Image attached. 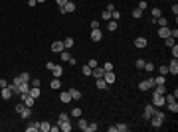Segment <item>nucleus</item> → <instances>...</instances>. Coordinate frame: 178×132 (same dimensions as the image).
<instances>
[{
    "mask_svg": "<svg viewBox=\"0 0 178 132\" xmlns=\"http://www.w3.org/2000/svg\"><path fill=\"white\" fill-rule=\"evenodd\" d=\"M148 120H150V124H152L154 128H158V126H162V122L166 120V115H164V113H162L160 109H156V113H154V115L150 116Z\"/></svg>",
    "mask_w": 178,
    "mask_h": 132,
    "instance_id": "f257e3e1",
    "label": "nucleus"
},
{
    "mask_svg": "<svg viewBox=\"0 0 178 132\" xmlns=\"http://www.w3.org/2000/svg\"><path fill=\"white\" fill-rule=\"evenodd\" d=\"M154 77H148V79H142L141 83H139V89L141 91H150V89H154Z\"/></svg>",
    "mask_w": 178,
    "mask_h": 132,
    "instance_id": "f03ea898",
    "label": "nucleus"
},
{
    "mask_svg": "<svg viewBox=\"0 0 178 132\" xmlns=\"http://www.w3.org/2000/svg\"><path fill=\"white\" fill-rule=\"evenodd\" d=\"M0 95H2V99H4V101H10V99H12V95H16V89H14L12 85H8V87L0 89Z\"/></svg>",
    "mask_w": 178,
    "mask_h": 132,
    "instance_id": "7ed1b4c3",
    "label": "nucleus"
},
{
    "mask_svg": "<svg viewBox=\"0 0 178 132\" xmlns=\"http://www.w3.org/2000/svg\"><path fill=\"white\" fill-rule=\"evenodd\" d=\"M154 113H156V107L150 103V105H146V107L142 109V118H146V120H148V118L154 115Z\"/></svg>",
    "mask_w": 178,
    "mask_h": 132,
    "instance_id": "20e7f679",
    "label": "nucleus"
},
{
    "mask_svg": "<svg viewBox=\"0 0 178 132\" xmlns=\"http://www.w3.org/2000/svg\"><path fill=\"white\" fill-rule=\"evenodd\" d=\"M152 105L160 109V107H164V95H156V93H152Z\"/></svg>",
    "mask_w": 178,
    "mask_h": 132,
    "instance_id": "39448f33",
    "label": "nucleus"
},
{
    "mask_svg": "<svg viewBox=\"0 0 178 132\" xmlns=\"http://www.w3.org/2000/svg\"><path fill=\"white\" fill-rule=\"evenodd\" d=\"M20 97H22V101H24V105H26L28 109H32V107H34L36 99L32 97V95H30V93H26V95H20Z\"/></svg>",
    "mask_w": 178,
    "mask_h": 132,
    "instance_id": "423d86ee",
    "label": "nucleus"
},
{
    "mask_svg": "<svg viewBox=\"0 0 178 132\" xmlns=\"http://www.w3.org/2000/svg\"><path fill=\"white\" fill-rule=\"evenodd\" d=\"M30 93V83H20L16 87V95H26Z\"/></svg>",
    "mask_w": 178,
    "mask_h": 132,
    "instance_id": "0eeeda50",
    "label": "nucleus"
},
{
    "mask_svg": "<svg viewBox=\"0 0 178 132\" xmlns=\"http://www.w3.org/2000/svg\"><path fill=\"white\" fill-rule=\"evenodd\" d=\"M91 75H93V77H95V79H101V77H103V75H105V69H103V67H93V71H91Z\"/></svg>",
    "mask_w": 178,
    "mask_h": 132,
    "instance_id": "6e6552de",
    "label": "nucleus"
},
{
    "mask_svg": "<svg viewBox=\"0 0 178 132\" xmlns=\"http://www.w3.org/2000/svg\"><path fill=\"white\" fill-rule=\"evenodd\" d=\"M103 79L107 81V85H113V83L117 81V77H115V73H113V71H105V75H103Z\"/></svg>",
    "mask_w": 178,
    "mask_h": 132,
    "instance_id": "1a4fd4ad",
    "label": "nucleus"
},
{
    "mask_svg": "<svg viewBox=\"0 0 178 132\" xmlns=\"http://www.w3.org/2000/svg\"><path fill=\"white\" fill-rule=\"evenodd\" d=\"M168 73H172V75L178 73V59L176 57H172V61H170V65H168Z\"/></svg>",
    "mask_w": 178,
    "mask_h": 132,
    "instance_id": "9d476101",
    "label": "nucleus"
},
{
    "mask_svg": "<svg viewBox=\"0 0 178 132\" xmlns=\"http://www.w3.org/2000/svg\"><path fill=\"white\" fill-rule=\"evenodd\" d=\"M135 48H137V50L146 48V38H135Z\"/></svg>",
    "mask_w": 178,
    "mask_h": 132,
    "instance_id": "9b49d317",
    "label": "nucleus"
},
{
    "mask_svg": "<svg viewBox=\"0 0 178 132\" xmlns=\"http://www.w3.org/2000/svg\"><path fill=\"white\" fill-rule=\"evenodd\" d=\"M158 36L162 38V40L168 38V36H170V28H168V26H160V28H158Z\"/></svg>",
    "mask_w": 178,
    "mask_h": 132,
    "instance_id": "f8f14e48",
    "label": "nucleus"
},
{
    "mask_svg": "<svg viewBox=\"0 0 178 132\" xmlns=\"http://www.w3.org/2000/svg\"><path fill=\"white\" fill-rule=\"evenodd\" d=\"M91 40H93V42H101V40H103V32H101V30H93V32H91Z\"/></svg>",
    "mask_w": 178,
    "mask_h": 132,
    "instance_id": "ddd939ff",
    "label": "nucleus"
},
{
    "mask_svg": "<svg viewBox=\"0 0 178 132\" xmlns=\"http://www.w3.org/2000/svg\"><path fill=\"white\" fill-rule=\"evenodd\" d=\"M52 73H53V77H57V79H59V77L63 75V67H61V65H53L52 67Z\"/></svg>",
    "mask_w": 178,
    "mask_h": 132,
    "instance_id": "4468645a",
    "label": "nucleus"
},
{
    "mask_svg": "<svg viewBox=\"0 0 178 132\" xmlns=\"http://www.w3.org/2000/svg\"><path fill=\"white\" fill-rule=\"evenodd\" d=\"M65 48H63V42H53L52 44V51H55V53H59V51H63Z\"/></svg>",
    "mask_w": 178,
    "mask_h": 132,
    "instance_id": "2eb2a0df",
    "label": "nucleus"
},
{
    "mask_svg": "<svg viewBox=\"0 0 178 132\" xmlns=\"http://www.w3.org/2000/svg\"><path fill=\"white\" fill-rule=\"evenodd\" d=\"M71 128H73V126H71L69 120H65V122H59V130H61V132H71Z\"/></svg>",
    "mask_w": 178,
    "mask_h": 132,
    "instance_id": "dca6fc26",
    "label": "nucleus"
},
{
    "mask_svg": "<svg viewBox=\"0 0 178 132\" xmlns=\"http://www.w3.org/2000/svg\"><path fill=\"white\" fill-rule=\"evenodd\" d=\"M36 130H40V122H36V120H32L28 126H26V132H36Z\"/></svg>",
    "mask_w": 178,
    "mask_h": 132,
    "instance_id": "f3484780",
    "label": "nucleus"
},
{
    "mask_svg": "<svg viewBox=\"0 0 178 132\" xmlns=\"http://www.w3.org/2000/svg\"><path fill=\"white\" fill-rule=\"evenodd\" d=\"M63 10H65V14H71V12H75V4L73 2H65V6H63Z\"/></svg>",
    "mask_w": 178,
    "mask_h": 132,
    "instance_id": "a211bd4d",
    "label": "nucleus"
},
{
    "mask_svg": "<svg viewBox=\"0 0 178 132\" xmlns=\"http://www.w3.org/2000/svg\"><path fill=\"white\" fill-rule=\"evenodd\" d=\"M95 85H97V89H101V91L109 87V85H107V81L103 79V77H101V79H95Z\"/></svg>",
    "mask_w": 178,
    "mask_h": 132,
    "instance_id": "6ab92c4d",
    "label": "nucleus"
},
{
    "mask_svg": "<svg viewBox=\"0 0 178 132\" xmlns=\"http://www.w3.org/2000/svg\"><path fill=\"white\" fill-rule=\"evenodd\" d=\"M117 28H119V24H117L115 20H109V22H107V30H109V32H115Z\"/></svg>",
    "mask_w": 178,
    "mask_h": 132,
    "instance_id": "aec40b11",
    "label": "nucleus"
},
{
    "mask_svg": "<svg viewBox=\"0 0 178 132\" xmlns=\"http://www.w3.org/2000/svg\"><path fill=\"white\" fill-rule=\"evenodd\" d=\"M69 95H71V101H79L81 99V93L77 89H69Z\"/></svg>",
    "mask_w": 178,
    "mask_h": 132,
    "instance_id": "412c9836",
    "label": "nucleus"
},
{
    "mask_svg": "<svg viewBox=\"0 0 178 132\" xmlns=\"http://www.w3.org/2000/svg\"><path fill=\"white\" fill-rule=\"evenodd\" d=\"M59 101H61L63 105H65V103H69V101H71V95H69V91H65V93H61V95H59Z\"/></svg>",
    "mask_w": 178,
    "mask_h": 132,
    "instance_id": "4be33fe9",
    "label": "nucleus"
},
{
    "mask_svg": "<svg viewBox=\"0 0 178 132\" xmlns=\"http://www.w3.org/2000/svg\"><path fill=\"white\" fill-rule=\"evenodd\" d=\"M50 87H52L53 91H57V89L61 87V81H59L57 77H53V79H52V83H50Z\"/></svg>",
    "mask_w": 178,
    "mask_h": 132,
    "instance_id": "5701e85b",
    "label": "nucleus"
},
{
    "mask_svg": "<svg viewBox=\"0 0 178 132\" xmlns=\"http://www.w3.org/2000/svg\"><path fill=\"white\" fill-rule=\"evenodd\" d=\"M59 55H61V63H63V61L67 63V61L71 59V53H69V51H65V50H63V51H59Z\"/></svg>",
    "mask_w": 178,
    "mask_h": 132,
    "instance_id": "b1692460",
    "label": "nucleus"
},
{
    "mask_svg": "<svg viewBox=\"0 0 178 132\" xmlns=\"http://www.w3.org/2000/svg\"><path fill=\"white\" fill-rule=\"evenodd\" d=\"M30 115H32V109H28V107H24V109L20 111V116H22V118H30Z\"/></svg>",
    "mask_w": 178,
    "mask_h": 132,
    "instance_id": "393cba45",
    "label": "nucleus"
},
{
    "mask_svg": "<svg viewBox=\"0 0 178 132\" xmlns=\"http://www.w3.org/2000/svg\"><path fill=\"white\" fill-rule=\"evenodd\" d=\"M115 128H117V132H129V126H127L125 122H119V124H115Z\"/></svg>",
    "mask_w": 178,
    "mask_h": 132,
    "instance_id": "a878e982",
    "label": "nucleus"
},
{
    "mask_svg": "<svg viewBox=\"0 0 178 132\" xmlns=\"http://www.w3.org/2000/svg\"><path fill=\"white\" fill-rule=\"evenodd\" d=\"M18 77H20V81H22V83H30V81H32V79H30V73H26V71L20 73Z\"/></svg>",
    "mask_w": 178,
    "mask_h": 132,
    "instance_id": "bb28decb",
    "label": "nucleus"
},
{
    "mask_svg": "<svg viewBox=\"0 0 178 132\" xmlns=\"http://www.w3.org/2000/svg\"><path fill=\"white\" fill-rule=\"evenodd\" d=\"M154 93H156V95H164V93H166V87H164V85H154Z\"/></svg>",
    "mask_w": 178,
    "mask_h": 132,
    "instance_id": "cd10ccee",
    "label": "nucleus"
},
{
    "mask_svg": "<svg viewBox=\"0 0 178 132\" xmlns=\"http://www.w3.org/2000/svg\"><path fill=\"white\" fill-rule=\"evenodd\" d=\"M166 107H168V111L178 113V103H176V101H172V103H166Z\"/></svg>",
    "mask_w": 178,
    "mask_h": 132,
    "instance_id": "c85d7f7f",
    "label": "nucleus"
},
{
    "mask_svg": "<svg viewBox=\"0 0 178 132\" xmlns=\"http://www.w3.org/2000/svg\"><path fill=\"white\" fill-rule=\"evenodd\" d=\"M30 95L34 97V99H38L42 93H40V87H30Z\"/></svg>",
    "mask_w": 178,
    "mask_h": 132,
    "instance_id": "c756f323",
    "label": "nucleus"
},
{
    "mask_svg": "<svg viewBox=\"0 0 178 132\" xmlns=\"http://www.w3.org/2000/svg\"><path fill=\"white\" fill-rule=\"evenodd\" d=\"M164 44H166V48H172V46L176 44V40H174L172 36H168V38H164Z\"/></svg>",
    "mask_w": 178,
    "mask_h": 132,
    "instance_id": "7c9ffc66",
    "label": "nucleus"
},
{
    "mask_svg": "<svg viewBox=\"0 0 178 132\" xmlns=\"http://www.w3.org/2000/svg\"><path fill=\"white\" fill-rule=\"evenodd\" d=\"M73 44H75L73 38H65V40H63V48H65V50H67V48H73Z\"/></svg>",
    "mask_w": 178,
    "mask_h": 132,
    "instance_id": "2f4dec72",
    "label": "nucleus"
},
{
    "mask_svg": "<svg viewBox=\"0 0 178 132\" xmlns=\"http://www.w3.org/2000/svg\"><path fill=\"white\" fill-rule=\"evenodd\" d=\"M146 73H152L154 71V63H148V61H144V67H142Z\"/></svg>",
    "mask_w": 178,
    "mask_h": 132,
    "instance_id": "473e14b6",
    "label": "nucleus"
},
{
    "mask_svg": "<svg viewBox=\"0 0 178 132\" xmlns=\"http://www.w3.org/2000/svg\"><path fill=\"white\" fill-rule=\"evenodd\" d=\"M91 71H93V69H91V67H89L87 63H85V65L81 67V73H83V75H85V77H89V75H91Z\"/></svg>",
    "mask_w": 178,
    "mask_h": 132,
    "instance_id": "72a5a7b5",
    "label": "nucleus"
},
{
    "mask_svg": "<svg viewBox=\"0 0 178 132\" xmlns=\"http://www.w3.org/2000/svg\"><path fill=\"white\" fill-rule=\"evenodd\" d=\"M50 128H52L50 122H40V130L42 132H50Z\"/></svg>",
    "mask_w": 178,
    "mask_h": 132,
    "instance_id": "f704fd0d",
    "label": "nucleus"
},
{
    "mask_svg": "<svg viewBox=\"0 0 178 132\" xmlns=\"http://www.w3.org/2000/svg\"><path fill=\"white\" fill-rule=\"evenodd\" d=\"M69 118H71V116L67 115V113H61V115L57 116V122H65V120H69Z\"/></svg>",
    "mask_w": 178,
    "mask_h": 132,
    "instance_id": "c9c22d12",
    "label": "nucleus"
},
{
    "mask_svg": "<svg viewBox=\"0 0 178 132\" xmlns=\"http://www.w3.org/2000/svg\"><path fill=\"white\" fill-rule=\"evenodd\" d=\"M83 130H85V132H95V130H97V124H95V122H93V124H89V122H87V126H85Z\"/></svg>",
    "mask_w": 178,
    "mask_h": 132,
    "instance_id": "e433bc0d",
    "label": "nucleus"
},
{
    "mask_svg": "<svg viewBox=\"0 0 178 132\" xmlns=\"http://www.w3.org/2000/svg\"><path fill=\"white\" fill-rule=\"evenodd\" d=\"M154 83H156V85H164V83H166V77H164V75H158V77H154Z\"/></svg>",
    "mask_w": 178,
    "mask_h": 132,
    "instance_id": "4c0bfd02",
    "label": "nucleus"
},
{
    "mask_svg": "<svg viewBox=\"0 0 178 132\" xmlns=\"http://www.w3.org/2000/svg\"><path fill=\"white\" fill-rule=\"evenodd\" d=\"M69 116H73V118H79V116H81V111H79V109H71Z\"/></svg>",
    "mask_w": 178,
    "mask_h": 132,
    "instance_id": "58836bf2",
    "label": "nucleus"
},
{
    "mask_svg": "<svg viewBox=\"0 0 178 132\" xmlns=\"http://www.w3.org/2000/svg\"><path fill=\"white\" fill-rule=\"evenodd\" d=\"M119 18H121V12H119V10H113V12H111V20H115V22H117Z\"/></svg>",
    "mask_w": 178,
    "mask_h": 132,
    "instance_id": "ea45409f",
    "label": "nucleus"
},
{
    "mask_svg": "<svg viewBox=\"0 0 178 132\" xmlns=\"http://www.w3.org/2000/svg\"><path fill=\"white\" fill-rule=\"evenodd\" d=\"M158 71H160V75H164V77H166V75H168V65H160Z\"/></svg>",
    "mask_w": 178,
    "mask_h": 132,
    "instance_id": "a19ab883",
    "label": "nucleus"
},
{
    "mask_svg": "<svg viewBox=\"0 0 178 132\" xmlns=\"http://www.w3.org/2000/svg\"><path fill=\"white\" fill-rule=\"evenodd\" d=\"M156 22H158V26H166V24H168L164 16H158V18H156Z\"/></svg>",
    "mask_w": 178,
    "mask_h": 132,
    "instance_id": "79ce46f5",
    "label": "nucleus"
},
{
    "mask_svg": "<svg viewBox=\"0 0 178 132\" xmlns=\"http://www.w3.org/2000/svg\"><path fill=\"white\" fill-rule=\"evenodd\" d=\"M133 18H142V10L135 8V10H133Z\"/></svg>",
    "mask_w": 178,
    "mask_h": 132,
    "instance_id": "37998d69",
    "label": "nucleus"
},
{
    "mask_svg": "<svg viewBox=\"0 0 178 132\" xmlns=\"http://www.w3.org/2000/svg\"><path fill=\"white\" fill-rule=\"evenodd\" d=\"M170 53H172V57H178V46H176V44L170 48Z\"/></svg>",
    "mask_w": 178,
    "mask_h": 132,
    "instance_id": "c03bdc74",
    "label": "nucleus"
},
{
    "mask_svg": "<svg viewBox=\"0 0 178 132\" xmlns=\"http://www.w3.org/2000/svg\"><path fill=\"white\" fill-rule=\"evenodd\" d=\"M146 6H148V4H146V2H144V0H141V2H139V6H137V8H139V10H142V12H144V10H146Z\"/></svg>",
    "mask_w": 178,
    "mask_h": 132,
    "instance_id": "a18cd8bd",
    "label": "nucleus"
},
{
    "mask_svg": "<svg viewBox=\"0 0 178 132\" xmlns=\"http://www.w3.org/2000/svg\"><path fill=\"white\" fill-rule=\"evenodd\" d=\"M85 126H87V120H85V118H81V116H79V128H81V130H83V128H85Z\"/></svg>",
    "mask_w": 178,
    "mask_h": 132,
    "instance_id": "49530a36",
    "label": "nucleus"
},
{
    "mask_svg": "<svg viewBox=\"0 0 178 132\" xmlns=\"http://www.w3.org/2000/svg\"><path fill=\"white\" fill-rule=\"evenodd\" d=\"M101 18H103V20H107V22H109V20H111V12H109V10H105V12L101 14Z\"/></svg>",
    "mask_w": 178,
    "mask_h": 132,
    "instance_id": "de8ad7c7",
    "label": "nucleus"
},
{
    "mask_svg": "<svg viewBox=\"0 0 178 132\" xmlns=\"http://www.w3.org/2000/svg\"><path fill=\"white\" fill-rule=\"evenodd\" d=\"M135 67H137V69H142V67H144V61H142V59H137V61H135Z\"/></svg>",
    "mask_w": 178,
    "mask_h": 132,
    "instance_id": "09e8293b",
    "label": "nucleus"
},
{
    "mask_svg": "<svg viewBox=\"0 0 178 132\" xmlns=\"http://www.w3.org/2000/svg\"><path fill=\"white\" fill-rule=\"evenodd\" d=\"M150 12H152V16H154V18H158V16H162V12H160L158 8H152V10H150Z\"/></svg>",
    "mask_w": 178,
    "mask_h": 132,
    "instance_id": "8fccbe9b",
    "label": "nucleus"
},
{
    "mask_svg": "<svg viewBox=\"0 0 178 132\" xmlns=\"http://www.w3.org/2000/svg\"><path fill=\"white\" fill-rule=\"evenodd\" d=\"M91 30H99V20H93L91 22Z\"/></svg>",
    "mask_w": 178,
    "mask_h": 132,
    "instance_id": "3c124183",
    "label": "nucleus"
},
{
    "mask_svg": "<svg viewBox=\"0 0 178 132\" xmlns=\"http://www.w3.org/2000/svg\"><path fill=\"white\" fill-rule=\"evenodd\" d=\"M103 69H105V71H113V63H111V61H109V63H103Z\"/></svg>",
    "mask_w": 178,
    "mask_h": 132,
    "instance_id": "603ef678",
    "label": "nucleus"
},
{
    "mask_svg": "<svg viewBox=\"0 0 178 132\" xmlns=\"http://www.w3.org/2000/svg\"><path fill=\"white\" fill-rule=\"evenodd\" d=\"M87 65L91 67V69H93V67H97V65H99V63H97L95 59H89V61H87Z\"/></svg>",
    "mask_w": 178,
    "mask_h": 132,
    "instance_id": "864d4df0",
    "label": "nucleus"
},
{
    "mask_svg": "<svg viewBox=\"0 0 178 132\" xmlns=\"http://www.w3.org/2000/svg\"><path fill=\"white\" fill-rule=\"evenodd\" d=\"M42 83H40V79H32V87H40Z\"/></svg>",
    "mask_w": 178,
    "mask_h": 132,
    "instance_id": "5fc2aeb1",
    "label": "nucleus"
},
{
    "mask_svg": "<svg viewBox=\"0 0 178 132\" xmlns=\"http://www.w3.org/2000/svg\"><path fill=\"white\" fill-rule=\"evenodd\" d=\"M4 87H8V83H6V79H0V89H4Z\"/></svg>",
    "mask_w": 178,
    "mask_h": 132,
    "instance_id": "6e6d98bb",
    "label": "nucleus"
},
{
    "mask_svg": "<svg viewBox=\"0 0 178 132\" xmlns=\"http://www.w3.org/2000/svg\"><path fill=\"white\" fill-rule=\"evenodd\" d=\"M170 36H172V38L176 40V38H178V30H170Z\"/></svg>",
    "mask_w": 178,
    "mask_h": 132,
    "instance_id": "4d7b16f0",
    "label": "nucleus"
},
{
    "mask_svg": "<svg viewBox=\"0 0 178 132\" xmlns=\"http://www.w3.org/2000/svg\"><path fill=\"white\" fill-rule=\"evenodd\" d=\"M36 4H38V2H36V0H28V6H30V8H34Z\"/></svg>",
    "mask_w": 178,
    "mask_h": 132,
    "instance_id": "13d9d810",
    "label": "nucleus"
},
{
    "mask_svg": "<svg viewBox=\"0 0 178 132\" xmlns=\"http://www.w3.org/2000/svg\"><path fill=\"white\" fill-rule=\"evenodd\" d=\"M172 14H178V4H172Z\"/></svg>",
    "mask_w": 178,
    "mask_h": 132,
    "instance_id": "bf43d9fd",
    "label": "nucleus"
},
{
    "mask_svg": "<svg viewBox=\"0 0 178 132\" xmlns=\"http://www.w3.org/2000/svg\"><path fill=\"white\" fill-rule=\"evenodd\" d=\"M55 2H57V6H65V2H67V0H55Z\"/></svg>",
    "mask_w": 178,
    "mask_h": 132,
    "instance_id": "052dcab7",
    "label": "nucleus"
},
{
    "mask_svg": "<svg viewBox=\"0 0 178 132\" xmlns=\"http://www.w3.org/2000/svg\"><path fill=\"white\" fill-rule=\"evenodd\" d=\"M36 2H46V0H36Z\"/></svg>",
    "mask_w": 178,
    "mask_h": 132,
    "instance_id": "680f3d73",
    "label": "nucleus"
}]
</instances>
